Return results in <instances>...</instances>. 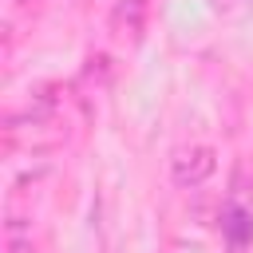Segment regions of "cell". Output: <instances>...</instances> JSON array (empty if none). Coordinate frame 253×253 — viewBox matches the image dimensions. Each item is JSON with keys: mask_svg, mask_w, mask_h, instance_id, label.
Returning <instances> with one entry per match:
<instances>
[{"mask_svg": "<svg viewBox=\"0 0 253 253\" xmlns=\"http://www.w3.org/2000/svg\"><path fill=\"white\" fill-rule=\"evenodd\" d=\"M213 170H217L213 146H182V150H174V158H170V178H174V186H182V190L202 186Z\"/></svg>", "mask_w": 253, "mask_h": 253, "instance_id": "6da1fadb", "label": "cell"}, {"mask_svg": "<svg viewBox=\"0 0 253 253\" xmlns=\"http://www.w3.org/2000/svg\"><path fill=\"white\" fill-rule=\"evenodd\" d=\"M111 28H115L119 40L138 43L142 32H146V0H119L115 12H111Z\"/></svg>", "mask_w": 253, "mask_h": 253, "instance_id": "7a4b0ae2", "label": "cell"}, {"mask_svg": "<svg viewBox=\"0 0 253 253\" xmlns=\"http://www.w3.org/2000/svg\"><path fill=\"white\" fill-rule=\"evenodd\" d=\"M16 4H24V8H32V4H40V0H16Z\"/></svg>", "mask_w": 253, "mask_h": 253, "instance_id": "3957f363", "label": "cell"}]
</instances>
